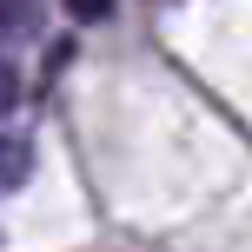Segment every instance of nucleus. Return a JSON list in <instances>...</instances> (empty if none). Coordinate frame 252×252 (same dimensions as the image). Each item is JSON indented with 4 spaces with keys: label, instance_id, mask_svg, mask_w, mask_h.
I'll list each match as a JSON object with an SVG mask.
<instances>
[{
    "label": "nucleus",
    "instance_id": "f03ea898",
    "mask_svg": "<svg viewBox=\"0 0 252 252\" xmlns=\"http://www.w3.org/2000/svg\"><path fill=\"white\" fill-rule=\"evenodd\" d=\"M13 100H20V73H13V66L7 60H0V113H7V106Z\"/></svg>",
    "mask_w": 252,
    "mask_h": 252
},
{
    "label": "nucleus",
    "instance_id": "f257e3e1",
    "mask_svg": "<svg viewBox=\"0 0 252 252\" xmlns=\"http://www.w3.org/2000/svg\"><path fill=\"white\" fill-rule=\"evenodd\" d=\"M27 159H33L27 139H0V186H20V179H27Z\"/></svg>",
    "mask_w": 252,
    "mask_h": 252
},
{
    "label": "nucleus",
    "instance_id": "7ed1b4c3",
    "mask_svg": "<svg viewBox=\"0 0 252 252\" xmlns=\"http://www.w3.org/2000/svg\"><path fill=\"white\" fill-rule=\"evenodd\" d=\"M66 7H73V20H106L113 0H66Z\"/></svg>",
    "mask_w": 252,
    "mask_h": 252
}]
</instances>
